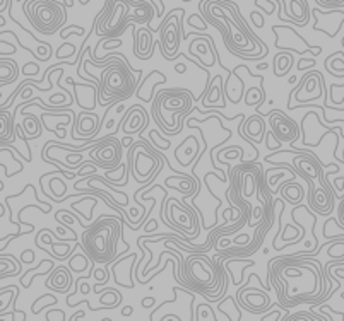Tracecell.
Listing matches in <instances>:
<instances>
[{"instance_id":"cell-15","label":"cell","mask_w":344,"mask_h":321,"mask_svg":"<svg viewBox=\"0 0 344 321\" xmlns=\"http://www.w3.org/2000/svg\"><path fill=\"white\" fill-rule=\"evenodd\" d=\"M223 96H226V93H224V81H223V77L217 73L216 77H212L211 88H209L206 98L202 99V103H204V106H216L217 99H221Z\"/></svg>"},{"instance_id":"cell-33","label":"cell","mask_w":344,"mask_h":321,"mask_svg":"<svg viewBox=\"0 0 344 321\" xmlns=\"http://www.w3.org/2000/svg\"><path fill=\"white\" fill-rule=\"evenodd\" d=\"M250 17H252V21H254V24L257 26V28H262V26H264V19H262V16H260L259 12H252Z\"/></svg>"},{"instance_id":"cell-2","label":"cell","mask_w":344,"mask_h":321,"mask_svg":"<svg viewBox=\"0 0 344 321\" xmlns=\"http://www.w3.org/2000/svg\"><path fill=\"white\" fill-rule=\"evenodd\" d=\"M124 217L101 215L93 225H89L81 236V246L93 263H111L117 257V245L124 241ZM125 243V241H124ZM125 248L130 246L125 243Z\"/></svg>"},{"instance_id":"cell-21","label":"cell","mask_w":344,"mask_h":321,"mask_svg":"<svg viewBox=\"0 0 344 321\" xmlns=\"http://www.w3.org/2000/svg\"><path fill=\"white\" fill-rule=\"evenodd\" d=\"M24 120L23 123H21V127H23V132H26V135L29 137V140H33V138H38L41 135L43 132V125L40 123V118L34 115H23Z\"/></svg>"},{"instance_id":"cell-14","label":"cell","mask_w":344,"mask_h":321,"mask_svg":"<svg viewBox=\"0 0 344 321\" xmlns=\"http://www.w3.org/2000/svg\"><path fill=\"white\" fill-rule=\"evenodd\" d=\"M279 193H281L282 200L293 203V205H298V203H302V200L305 198L303 188L298 183H295V180H290L288 183H282L279 186Z\"/></svg>"},{"instance_id":"cell-46","label":"cell","mask_w":344,"mask_h":321,"mask_svg":"<svg viewBox=\"0 0 344 321\" xmlns=\"http://www.w3.org/2000/svg\"><path fill=\"white\" fill-rule=\"evenodd\" d=\"M113 123H115V120H108V121H106V128H110Z\"/></svg>"},{"instance_id":"cell-12","label":"cell","mask_w":344,"mask_h":321,"mask_svg":"<svg viewBox=\"0 0 344 321\" xmlns=\"http://www.w3.org/2000/svg\"><path fill=\"white\" fill-rule=\"evenodd\" d=\"M240 130H243L247 133L250 144H260L265 138V123L259 115H254L247 120L243 118Z\"/></svg>"},{"instance_id":"cell-27","label":"cell","mask_w":344,"mask_h":321,"mask_svg":"<svg viewBox=\"0 0 344 321\" xmlns=\"http://www.w3.org/2000/svg\"><path fill=\"white\" fill-rule=\"evenodd\" d=\"M265 144H267V149L269 150H276V149H279L281 140L276 135H274V132L271 130V132L265 133Z\"/></svg>"},{"instance_id":"cell-52","label":"cell","mask_w":344,"mask_h":321,"mask_svg":"<svg viewBox=\"0 0 344 321\" xmlns=\"http://www.w3.org/2000/svg\"><path fill=\"white\" fill-rule=\"evenodd\" d=\"M184 2H189V0H184Z\"/></svg>"},{"instance_id":"cell-10","label":"cell","mask_w":344,"mask_h":321,"mask_svg":"<svg viewBox=\"0 0 344 321\" xmlns=\"http://www.w3.org/2000/svg\"><path fill=\"white\" fill-rule=\"evenodd\" d=\"M132 36H134V55L141 60L151 58L154 53V45L156 41L152 40L151 29H136V26H132Z\"/></svg>"},{"instance_id":"cell-7","label":"cell","mask_w":344,"mask_h":321,"mask_svg":"<svg viewBox=\"0 0 344 321\" xmlns=\"http://www.w3.org/2000/svg\"><path fill=\"white\" fill-rule=\"evenodd\" d=\"M269 125H271L274 135L281 142H295L300 135L298 125L279 110L269 111Z\"/></svg>"},{"instance_id":"cell-28","label":"cell","mask_w":344,"mask_h":321,"mask_svg":"<svg viewBox=\"0 0 344 321\" xmlns=\"http://www.w3.org/2000/svg\"><path fill=\"white\" fill-rule=\"evenodd\" d=\"M38 72H40V65H38L36 62H28L23 67L24 77H34V75H38Z\"/></svg>"},{"instance_id":"cell-34","label":"cell","mask_w":344,"mask_h":321,"mask_svg":"<svg viewBox=\"0 0 344 321\" xmlns=\"http://www.w3.org/2000/svg\"><path fill=\"white\" fill-rule=\"evenodd\" d=\"M151 2H154V6L158 7V9H156V17H163V12H164L163 0H151Z\"/></svg>"},{"instance_id":"cell-31","label":"cell","mask_w":344,"mask_h":321,"mask_svg":"<svg viewBox=\"0 0 344 321\" xmlns=\"http://www.w3.org/2000/svg\"><path fill=\"white\" fill-rule=\"evenodd\" d=\"M315 67V58H300L298 62V72H305L307 68Z\"/></svg>"},{"instance_id":"cell-8","label":"cell","mask_w":344,"mask_h":321,"mask_svg":"<svg viewBox=\"0 0 344 321\" xmlns=\"http://www.w3.org/2000/svg\"><path fill=\"white\" fill-rule=\"evenodd\" d=\"M103 121L99 120L96 113L91 111H82L74 118V127H72V138H76V132L81 133V138L88 137H98V132L101 128Z\"/></svg>"},{"instance_id":"cell-39","label":"cell","mask_w":344,"mask_h":321,"mask_svg":"<svg viewBox=\"0 0 344 321\" xmlns=\"http://www.w3.org/2000/svg\"><path fill=\"white\" fill-rule=\"evenodd\" d=\"M82 318H86V311H82V309H81V311H77V313H74L69 319H71V321H76V319H82Z\"/></svg>"},{"instance_id":"cell-23","label":"cell","mask_w":344,"mask_h":321,"mask_svg":"<svg viewBox=\"0 0 344 321\" xmlns=\"http://www.w3.org/2000/svg\"><path fill=\"white\" fill-rule=\"evenodd\" d=\"M89 257L88 255H81V253H77V255H72L71 260L67 262V265L71 267V270L72 272H77V273H82V272H86L88 270V267H89Z\"/></svg>"},{"instance_id":"cell-49","label":"cell","mask_w":344,"mask_h":321,"mask_svg":"<svg viewBox=\"0 0 344 321\" xmlns=\"http://www.w3.org/2000/svg\"><path fill=\"white\" fill-rule=\"evenodd\" d=\"M62 2H64V4H67V0H62ZM67 7H69V4H67Z\"/></svg>"},{"instance_id":"cell-25","label":"cell","mask_w":344,"mask_h":321,"mask_svg":"<svg viewBox=\"0 0 344 321\" xmlns=\"http://www.w3.org/2000/svg\"><path fill=\"white\" fill-rule=\"evenodd\" d=\"M74 53H76V45H72V43H64V45H60V48L56 50V58H71Z\"/></svg>"},{"instance_id":"cell-20","label":"cell","mask_w":344,"mask_h":321,"mask_svg":"<svg viewBox=\"0 0 344 321\" xmlns=\"http://www.w3.org/2000/svg\"><path fill=\"white\" fill-rule=\"evenodd\" d=\"M48 186H50V192H51V195L48 198H53V202L60 203V202L67 200V198L71 197V195H65L67 193V185H65V181L60 176H55L53 173H51V176H50Z\"/></svg>"},{"instance_id":"cell-44","label":"cell","mask_w":344,"mask_h":321,"mask_svg":"<svg viewBox=\"0 0 344 321\" xmlns=\"http://www.w3.org/2000/svg\"><path fill=\"white\" fill-rule=\"evenodd\" d=\"M9 4H12L11 0H2V6H0V14H4V12H6V9L9 7Z\"/></svg>"},{"instance_id":"cell-48","label":"cell","mask_w":344,"mask_h":321,"mask_svg":"<svg viewBox=\"0 0 344 321\" xmlns=\"http://www.w3.org/2000/svg\"><path fill=\"white\" fill-rule=\"evenodd\" d=\"M89 4V0H81V6H88Z\"/></svg>"},{"instance_id":"cell-37","label":"cell","mask_w":344,"mask_h":321,"mask_svg":"<svg viewBox=\"0 0 344 321\" xmlns=\"http://www.w3.org/2000/svg\"><path fill=\"white\" fill-rule=\"evenodd\" d=\"M156 227H158V222H156L154 219L147 220V224H146V231H147V232H152V231H154Z\"/></svg>"},{"instance_id":"cell-30","label":"cell","mask_w":344,"mask_h":321,"mask_svg":"<svg viewBox=\"0 0 344 321\" xmlns=\"http://www.w3.org/2000/svg\"><path fill=\"white\" fill-rule=\"evenodd\" d=\"M45 319H48V321H51V319L64 321V319H67V318H65V313H64L62 309H51V311H48V313H46Z\"/></svg>"},{"instance_id":"cell-1","label":"cell","mask_w":344,"mask_h":321,"mask_svg":"<svg viewBox=\"0 0 344 321\" xmlns=\"http://www.w3.org/2000/svg\"><path fill=\"white\" fill-rule=\"evenodd\" d=\"M154 14V6L144 0H106L94 19V33L104 38H119L132 23L149 24Z\"/></svg>"},{"instance_id":"cell-16","label":"cell","mask_w":344,"mask_h":321,"mask_svg":"<svg viewBox=\"0 0 344 321\" xmlns=\"http://www.w3.org/2000/svg\"><path fill=\"white\" fill-rule=\"evenodd\" d=\"M53 260L55 258H45V260H41V262H40V265L33 267L31 270H26L23 273V277H21V285L28 289L29 287L28 280L31 279V275L38 277V275H46V273H50L55 268V262H53Z\"/></svg>"},{"instance_id":"cell-19","label":"cell","mask_w":344,"mask_h":321,"mask_svg":"<svg viewBox=\"0 0 344 321\" xmlns=\"http://www.w3.org/2000/svg\"><path fill=\"white\" fill-rule=\"evenodd\" d=\"M122 301H124V297H122V294L119 292L117 289L113 287H104L103 289V294L99 296V309H115L117 306L122 304Z\"/></svg>"},{"instance_id":"cell-45","label":"cell","mask_w":344,"mask_h":321,"mask_svg":"<svg viewBox=\"0 0 344 321\" xmlns=\"http://www.w3.org/2000/svg\"><path fill=\"white\" fill-rule=\"evenodd\" d=\"M269 68V63H257V70H265Z\"/></svg>"},{"instance_id":"cell-32","label":"cell","mask_w":344,"mask_h":321,"mask_svg":"<svg viewBox=\"0 0 344 321\" xmlns=\"http://www.w3.org/2000/svg\"><path fill=\"white\" fill-rule=\"evenodd\" d=\"M34 262V251L33 250H24L21 253V263H33Z\"/></svg>"},{"instance_id":"cell-11","label":"cell","mask_w":344,"mask_h":321,"mask_svg":"<svg viewBox=\"0 0 344 321\" xmlns=\"http://www.w3.org/2000/svg\"><path fill=\"white\" fill-rule=\"evenodd\" d=\"M45 285L50 290H56V292L65 294L72 285V270L71 267L65 265H56L53 270L50 272V277L46 279Z\"/></svg>"},{"instance_id":"cell-4","label":"cell","mask_w":344,"mask_h":321,"mask_svg":"<svg viewBox=\"0 0 344 321\" xmlns=\"http://www.w3.org/2000/svg\"><path fill=\"white\" fill-rule=\"evenodd\" d=\"M23 12L40 34H53L67 19V4L56 0H23Z\"/></svg>"},{"instance_id":"cell-41","label":"cell","mask_w":344,"mask_h":321,"mask_svg":"<svg viewBox=\"0 0 344 321\" xmlns=\"http://www.w3.org/2000/svg\"><path fill=\"white\" fill-rule=\"evenodd\" d=\"M175 72L177 73H185L187 72V65L185 63H177L175 65Z\"/></svg>"},{"instance_id":"cell-47","label":"cell","mask_w":344,"mask_h":321,"mask_svg":"<svg viewBox=\"0 0 344 321\" xmlns=\"http://www.w3.org/2000/svg\"><path fill=\"white\" fill-rule=\"evenodd\" d=\"M295 82H296V77L293 75V77H290V84H295Z\"/></svg>"},{"instance_id":"cell-6","label":"cell","mask_w":344,"mask_h":321,"mask_svg":"<svg viewBox=\"0 0 344 321\" xmlns=\"http://www.w3.org/2000/svg\"><path fill=\"white\" fill-rule=\"evenodd\" d=\"M177 11H173V17L177 16ZM173 17H171V21L164 26L163 31H159V34H161L159 50H161L163 58H166V60H175V56L178 55L177 51H178V48H180V40H182V36H180L182 21H180V17H178L177 23H175Z\"/></svg>"},{"instance_id":"cell-24","label":"cell","mask_w":344,"mask_h":321,"mask_svg":"<svg viewBox=\"0 0 344 321\" xmlns=\"http://www.w3.org/2000/svg\"><path fill=\"white\" fill-rule=\"evenodd\" d=\"M195 319H217V318H216V313L212 311L211 304L202 302V304L197 306V311H195Z\"/></svg>"},{"instance_id":"cell-42","label":"cell","mask_w":344,"mask_h":321,"mask_svg":"<svg viewBox=\"0 0 344 321\" xmlns=\"http://www.w3.org/2000/svg\"><path fill=\"white\" fill-rule=\"evenodd\" d=\"M132 144H134V138L132 137L122 138V145H124V147H129V145H132Z\"/></svg>"},{"instance_id":"cell-43","label":"cell","mask_w":344,"mask_h":321,"mask_svg":"<svg viewBox=\"0 0 344 321\" xmlns=\"http://www.w3.org/2000/svg\"><path fill=\"white\" fill-rule=\"evenodd\" d=\"M161 319H164V321H166V319H177V321H180V319H184V318H180L178 314H164Z\"/></svg>"},{"instance_id":"cell-50","label":"cell","mask_w":344,"mask_h":321,"mask_svg":"<svg viewBox=\"0 0 344 321\" xmlns=\"http://www.w3.org/2000/svg\"><path fill=\"white\" fill-rule=\"evenodd\" d=\"M341 297H342V299H344V292H341Z\"/></svg>"},{"instance_id":"cell-29","label":"cell","mask_w":344,"mask_h":321,"mask_svg":"<svg viewBox=\"0 0 344 321\" xmlns=\"http://www.w3.org/2000/svg\"><path fill=\"white\" fill-rule=\"evenodd\" d=\"M315 4H319L320 7L336 9V7H342L344 6V0H315Z\"/></svg>"},{"instance_id":"cell-13","label":"cell","mask_w":344,"mask_h":321,"mask_svg":"<svg viewBox=\"0 0 344 321\" xmlns=\"http://www.w3.org/2000/svg\"><path fill=\"white\" fill-rule=\"evenodd\" d=\"M14 113L9 115L6 110L0 113V120H2V130H0V145H9V140L14 142L17 135V127H14Z\"/></svg>"},{"instance_id":"cell-35","label":"cell","mask_w":344,"mask_h":321,"mask_svg":"<svg viewBox=\"0 0 344 321\" xmlns=\"http://www.w3.org/2000/svg\"><path fill=\"white\" fill-rule=\"evenodd\" d=\"M141 304H142V307H144V309H149V307H152L156 304V299L154 297H144L141 301Z\"/></svg>"},{"instance_id":"cell-17","label":"cell","mask_w":344,"mask_h":321,"mask_svg":"<svg viewBox=\"0 0 344 321\" xmlns=\"http://www.w3.org/2000/svg\"><path fill=\"white\" fill-rule=\"evenodd\" d=\"M272 65H274V75L284 77L286 73L291 70V67H293V55H291L288 50L281 51V53H277L274 56Z\"/></svg>"},{"instance_id":"cell-36","label":"cell","mask_w":344,"mask_h":321,"mask_svg":"<svg viewBox=\"0 0 344 321\" xmlns=\"http://www.w3.org/2000/svg\"><path fill=\"white\" fill-rule=\"evenodd\" d=\"M260 319L262 321H265V319H282V316H281L279 311H272V313H267L264 318H260Z\"/></svg>"},{"instance_id":"cell-51","label":"cell","mask_w":344,"mask_h":321,"mask_svg":"<svg viewBox=\"0 0 344 321\" xmlns=\"http://www.w3.org/2000/svg\"><path fill=\"white\" fill-rule=\"evenodd\" d=\"M17 2H23V0H17Z\"/></svg>"},{"instance_id":"cell-18","label":"cell","mask_w":344,"mask_h":321,"mask_svg":"<svg viewBox=\"0 0 344 321\" xmlns=\"http://www.w3.org/2000/svg\"><path fill=\"white\" fill-rule=\"evenodd\" d=\"M0 65H2V72H0V86L6 88V86L17 81L19 68H17V63L14 62V60H7V58L0 60Z\"/></svg>"},{"instance_id":"cell-38","label":"cell","mask_w":344,"mask_h":321,"mask_svg":"<svg viewBox=\"0 0 344 321\" xmlns=\"http://www.w3.org/2000/svg\"><path fill=\"white\" fill-rule=\"evenodd\" d=\"M132 313H134V307L125 306L124 309H122V318H129V316H132Z\"/></svg>"},{"instance_id":"cell-3","label":"cell","mask_w":344,"mask_h":321,"mask_svg":"<svg viewBox=\"0 0 344 321\" xmlns=\"http://www.w3.org/2000/svg\"><path fill=\"white\" fill-rule=\"evenodd\" d=\"M130 67L127 62V56L124 58L111 60L106 67L103 68L101 79H99V105L101 106H111L117 103L129 99L137 91L141 79Z\"/></svg>"},{"instance_id":"cell-9","label":"cell","mask_w":344,"mask_h":321,"mask_svg":"<svg viewBox=\"0 0 344 321\" xmlns=\"http://www.w3.org/2000/svg\"><path fill=\"white\" fill-rule=\"evenodd\" d=\"M308 205L315 209L319 214L327 215L334 209V195L329 188L320 186L315 188L313 183H310V190H308Z\"/></svg>"},{"instance_id":"cell-5","label":"cell","mask_w":344,"mask_h":321,"mask_svg":"<svg viewBox=\"0 0 344 321\" xmlns=\"http://www.w3.org/2000/svg\"><path fill=\"white\" fill-rule=\"evenodd\" d=\"M272 31L276 33V36H277L274 46L279 50L296 51V53H300V55L310 51V53H313V56H317L322 51L320 46H313L312 48V46L308 45L293 28H290V26H272Z\"/></svg>"},{"instance_id":"cell-22","label":"cell","mask_w":344,"mask_h":321,"mask_svg":"<svg viewBox=\"0 0 344 321\" xmlns=\"http://www.w3.org/2000/svg\"><path fill=\"white\" fill-rule=\"evenodd\" d=\"M55 304H59V299H56L53 294H45V296H40L33 302L31 313L40 314L43 309H46V307H50V306H55Z\"/></svg>"},{"instance_id":"cell-26","label":"cell","mask_w":344,"mask_h":321,"mask_svg":"<svg viewBox=\"0 0 344 321\" xmlns=\"http://www.w3.org/2000/svg\"><path fill=\"white\" fill-rule=\"evenodd\" d=\"M84 31L86 29L82 28V26H67V28H64L62 31H60V36H62V40H67L71 34H77V36H84Z\"/></svg>"},{"instance_id":"cell-40","label":"cell","mask_w":344,"mask_h":321,"mask_svg":"<svg viewBox=\"0 0 344 321\" xmlns=\"http://www.w3.org/2000/svg\"><path fill=\"white\" fill-rule=\"evenodd\" d=\"M282 176H284V175H277V176H274V178H269V180H267V185H269V186H272V188H274V186L277 185V181H279Z\"/></svg>"}]
</instances>
